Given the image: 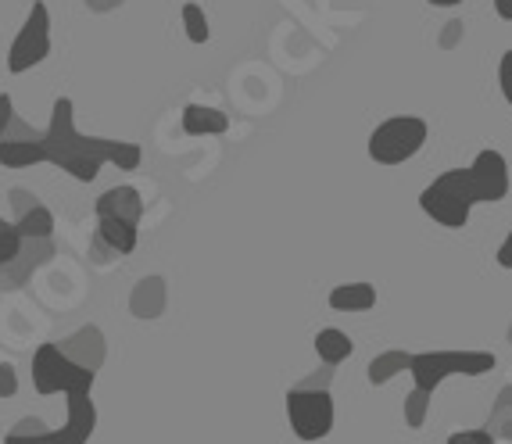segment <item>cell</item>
Wrapping results in <instances>:
<instances>
[{"label": "cell", "instance_id": "44dd1931", "mask_svg": "<svg viewBox=\"0 0 512 444\" xmlns=\"http://www.w3.org/2000/svg\"><path fill=\"white\" fill-rule=\"evenodd\" d=\"M183 26H187V40L190 43H208V36H212L205 8H201V4H194V0H187V4H183Z\"/></svg>", "mask_w": 512, "mask_h": 444}, {"label": "cell", "instance_id": "83f0119b", "mask_svg": "<svg viewBox=\"0 0 512 444\" xmlns=\"http://www.w3.org/2000/svg\"><path fill=\"white\" fill-rule=\"evenodd\" d=\"M4 137H8V140H40L43 133H40V129H33V126H29V122H22V119H18V115H15V119H11V126H8V133H4Z\"/></svg>", "mask_w": 512, "mask_h": 444}, {"label": "cell", "instance_id": "9a60e30c", "mask_svg": "<svg viewBox=\"0 0 512 444\" xmlns=\"http://www.w3.org/2000/svg\"><path fill=\"white\" fill-rule=\"evenodd\" d=\"M47 162V147L40 140H0V165L4 169H33Z\"/></svg>", "mask_w": 512, "mask_h": 444}, {"label": "cell", "instance_id": "5b68a950", "mask_svg": "<svg viewBox=\"0 0 512 444\" xmlns=\"http://www.w3.org/2000/svg\"><path fill=\"white\" fill-rule=\"evenodd\" d=\"M430 137V126L419 115H394L380 122L369 137V158L376 165H402L423 151Z\"/></svg>", "mask_w": 512, "mask_h": 444}, {"label": "cell", "instance_id": "d6986e66", "mask_svg": "<svg viewBox=\"0 0 512 444\" xmlns=\"http://www.w3.org/2000/svg\"><path fill=\"white\" fill-rule=\"evenodd\" d=\"M15 230L22 233V240H47L54 233V215H51V208L33 205L29 212H22L15 219Z\"/></svg>", "mask_w": 512, "mask_h": 444}, {"label": "cell", "instance_id": "7c38bea8", "mask_svg": "<svg viewBox=\"0 0 512 444\" xmlns=\"http://www.w3.org/2000/svg\"><path fill=\"white\" fill-rule=\"evenodd\" d=\"M94 244L104 255H133L137 251V226L122 219H97Z\"/></svg>", "mask_w": 512, "mask_h": 444}, {"label": "cell", "instance_id": "d590c367", "mask_svg": "<svg viewBox=\"0 0 512 444\" xmlns=\"http://www.w3.org/2000/svg\"><path fill=\"white\" fill-rule=\"evenodd\" d=\"M4 226H8V219H4V215H0V230H4Z\"/></svg>", "mask_w": 512, "mask_h": 444}, {"label": "cell", "instance_id": "4fadbf2b", "mask_svg": "<svg viewBox=\"0 0 512 444\" xmlns=\"http://www.w3.org/2000/svg\"><path fill=\"white\" fill-rule=\"evenodd\" d=\"M180 122L187 137H219L230 129V115H222L219 108H208V104H187Z\"/></svg>", "mask_w": 512, "mask_h": 444}, {"label": "cell", "instance_id": "7402d4cb", "mask_svg": "<svg viewBox=\"0 0 512 444\" xmlns=\"http://www.w3.org/2000/svg\"><path fill=\"white\" fill-rule=\"evenodd\" d=\"M430 398H434V394L423 391V387H412V394H409V398H405V423H409L412 430H419V427H423V423H427Z\"/></svg>", "mask_w": 512, "mask_h": 444}, {"label": "cell", "instance_id": "277c9868", "mask_svg": "<svg viewBox=\"0 0 512 444\" xmlns=\"http://www.w3.org/2000/svg\"><path fill=\"white\" fill-rule=\"evenodd\" d=\"M97 373L72 362L61 344H40L33 355V387L36 394H90Z\"/></svg>", "mask_w": 512, "mask_h": 444}, {"label": "cell", "instance_id": "1f68e13d", "mask_svg": "<svg viewBox=\"0 0 512 444\" xmlns=\"http://www.w3.org/2000/svg\"><path fill=\"white\" fill-rule=\"evenodd\" d=\"M495 262L502 265V269H512V230H509V237L502 240V248H498Z\"/></svg>", "mask_w": 512, "mask_h": 444}, {"label": "cell", "instance_id": "6da1fadb", "mask_svg": "<svg viewBox=\"0 0 512 444\" xmlns=\"http://www.w3.org/2000/svg\"><path fill=\"white\" fill-rule=\"evenodd\" d=\"M43 147H47V165H58L79 183H94L104 165H111L119 140L83 137L76 129V104L69 97H58L51 108V126L43 129Z\"/></svg>", "mask_w": 512, "mask_h": 444}, {"label": "cell", "instance_id": "e575fe53", "mask_svg": "<svg viewBox=\"0 0 512 444\" xmlns=\"http://www.w3.org/2000/svg\"><path fill=\"white\" fill-rule=\"evenodd\" d=\"M430 8H455V4H462V0H427Z\"/></svg>", "mask_w": 512, "mask_h": 444}, {"label": "cell", "instance_id": "ffe728a7", "mask_svg": "<svg viewBox=\"0 0 512 444\" xmlns=\"http://www.w3.org/2000/svg\"><path fill=\"white\" fill-rule=\"evenodd\" d=\"M162 280H144L137 287V294H133V312H137L140 319H154L158 316V308H162Z\"/></svg>", "mask_w": 512, "mask_h": 444}, {"label": "cell", "instance_id": "484cf974", "mask_svg": "<svg viewBox=\"0 0 512 444\" xmlns=\"http://www.w3.org/2000/svg\"><path fill=\"white\" fill-rule=\"evenodd\" d=\"M448 444H495V434L491 430H455Z\"/></svg>", "mask_w": 512, "mask_h": 444}, {"label": "cell", "instance_id": "836d02e7", "mask_svg": "<svg viewBox=\"0 0 512 444\" xmlns=\"http://www.w3.org/2000/svg\"><path fill=\"white\" fill-rule=\"evenodd\" d=\"M495 11H498V18L512 22V0H495Z\"/></svg>", "mask_w": 512, "mask_h": 444}, {"label": "cell", "instance_id": "7a4b0ae2", "mask_svg": "<svg viewBox=\"0 0 512 444\" xmlns=\"http://www.w3.org/2000/svg\"><path fill=\"white\" fill-rule=\"evenodd\" d=\"M480 205L477 183H473L470 169H448L419 194V208L434 222L448 226V230H462L470 222V212Z\"/></svg>", "mask_w": 512, "mask_h": 444}, {"label": "cell", "instance_id": "cb8c5ba5", "mask_svg": "<svg viewBox=\"0 0 512 444\" xmlns=\"http://www.w3.org/2000/svg\"><path fill=\"white\" fill-rule=\"evenodd\" d=\"M140 158H144V154H140L137 144H126V140H119V147H115V158H111V165H115V169H122V172H133L140 165Z\"/></svg>", "mask_w": 512, "mask_h": 444}, {"label": "cell", "instance_id": "f1b7e54d", "mask_svg": "<svg viewBox=\"0 0 512 444\" xmlns=\"http://www.w3.org/2000/svg\"><path fill=\"white\" fill-rule=\"evenodd\" d=\"M18 391V376L11 362H0V398H11Z\"/></svg>", "mask_w": 512, "mask_h": 444}, {"label": "cell", "instance_id": "5bb4252c", "mask_svg": "<svg viewBox=\"0 0 512 444\" xmlns=\"http://www.w3.org/2000/svg\"><path fill=\"white\" fill-rule=\"evenodd\" d=\"M61 351H65L72 362H79V366L97 373V366L104 362V337L97 326H86V330H79L76 337H69V341L61 344Z\"/></svg>", "mask_w": 512, "mask_h": 444}, {"label": "cell", "instance_id": "e0dca14e", "mask_svg": "<svg viewBox=\"0 0 512 444\" xmlns=\"http://www.w3.org/2000/svg\"><path fill=\"white\" fill-rule=\"evenodd\" d=\"M351 351H355V341L337 326H326L316 333V355L323 366H341L344 359H351Z\"/></svg>", "mask_w": 512, "mask_h": 444}, {"label": "cell", "instance_id": "4dcf8cb0", "mask_svg": "<svg viewBox=\"0 0 512 444\" xmlns=\"http://www.w3.org/2000/svg\"><path fill=\"white\" fill-rule=\"evenodd\" d=\"M11 201H15V212L18 215L29 212L33 205H40V201H36V194H29V190H11Z\"/></svg>", "mask_w": 512, "mask_h": 444}, {"label": "cell", "instance_id": "9c48e42d", "mask_svg": "<svg viewBox=\"0 0 512 444\" xmlns=\"http://www.w3.org/2000/svg\"><path fill=\"white\" fill-rule=\"evenodd\" d=\"M473 183H477L480 205H498L505 194H509V162H505L498 151H480L470 165Z\"/></svg>", "mask_w": 512, "mask_h": 444}, {"label": "cell", "instance_id": "2e32d148", "mask_svg": "<svg viewBox=\"0 0 512 444\" xmlns=\"http://www.w3.org/2000/svg\"><path fill=\"white\" fill-rule=\"evenodd\" d=\"M376 305V287L373 283H341L330 291L333 312H369Z\"/></svg>", "mask_w": 512, "mask_h": 444}, {"label": "cell", "instance_id": "ac0fdd59", "mask_svg": "<svg viewBox=\"0 0 512 444\" xmlns=\"http://www.w3.org/2000/svg\"><path fill=\"white\" fill-rule=\"evenodd\" d=\"M409 362H412L409 351H384V355H376V359L369 362V384L373 387L391 384L398 373H409Z\"/></svg>", "mask_w": 512, "mask_h": 444}, {"label": "cell", "instance_id": "8fae6325", "mask_svg": "<svg viewBox=\"0 0 512 444\" xmlns=\"http://www.w3.org/2000/svg\"><path fill=\"white\" fill-rule=\"evenodd\" d=\"M94 212H97V219H122V222L140 226V219H144V197H140L137 187H126V183H122V187H111L97 197Z\"/></svg>", "mask_w": 512, "mask_h": 444}, {"label": "cell", "instance_id": "52a82bcc", "mask_svg": "<svg viewBox=\"0 0 512 444\" xmlns=\"http://www.w3.org/2000/svg\"><path fill=\"white\" fill-rule=\"evenodd\" d=\"M51 54V11L43 0H33V8H29L26 22L18 29L15 43H11L8 51V72L11 76H22V72L36 69L43 65Z\"/></svg>", "mask_w": 512, "mask_h": 444}, {"label": "cell", "instance_id": "d4e9b609", "mask_svg": "<svg viewBox=\"0 0 512 444\" xmlns=\"http://www.w3.org/2000/svg\"><path fill=\"white\" fill-rule=\"evenodd\" d=\"M18 251H22V233L15 230V222H8V226L0 230V265L11 262Z\"/></svg>", "mask_w": 512, "mask_h": 444}, {"label": "cell", "instance_id": "ba28073f", "mask_svg": "<svg viewBox=\"0 0 512 444\" xmlns=\"http://www.w3.org/2000/svg\"><path fill=\"white\" fill-rule=\"evenodd\" d=\"M287 419L298 441H323L333 430V398L330 391H308L291 387L287 391Z\"/></svg>", "mask_w": 512, "mask_h": 444}, {"label": "cell", "instance_id": "4316f807", "mask_svg": "<svg viewBox=\"0 0 512 444\" xmlns=\"http://www.w3.org/2000/svg\"><path fill=\"white\" fill-rule=\"evenodd\" d=\"M498 86H502L505 104L512 108V51L502 54V65H498Z\"/></svg>", "mask_w": 512, "mask_h": 444}, {"label": "cell", "instance_id": "f546056e", "mask_svg": "<svg viewBox=\"0 0 512 444\" xmlns=\"http://www.w3.org/2000/svg\"><path fill=\"white\" fill-rule=\"evenodd\" d=\"M11 119H15V101H11V94H0V140L8 133Z\"/></svg>", "mask_w": 512, "mask_h": 444}, {"label": "cell", "instance_id": "d6a6232c", "mask_svg": "<svg viewBox=\"0 0 512 444\" xmlns=\"http://www.w3.org/2000/svg\"><path fill=\"white\" fill-rule=\"evenodd\" d=\"M90 4V11H111V8H119L122 0H86Z\"/></svg>", "mask_w": 512, "mask_h": 444}, {"label": "cell", "instance_id": "3957f363", "mask_svg": "<svg viewBox=\"0 0 512 444\" xmlns=\"http://www.w3.org/2000/svg\"><path fill=\"white\" fill-rule=\"evenodd\" d=\"M498 366L491 351H419L409 362L412 384L434 394L448 376H484Z\"/></svg>", "mask_w": 512, "mask_h": 444}, {"label": "cell", "instance_id": "603a6c76", "mask_svg": "<svg viewBox=\"0 0 512 444\" xmlns=\"http://www.w3.org/2000/svg\"><path fill=\"white\" fill-rule=\"evenodd\" d=\"M491 434H502V437H509L512 441V387H505L502 391V398H498V412H495V423H491Z\"/></svg>", "mask_w": 512, "mask_h": 444}, {"label": "cell", "instance_id": "8992f818", "mask_svg": "<svg viewBox=\"0 0 512 444\" xmlns=\"http://www.w3.org/2000/svg\"><path fill=\"white\" fill-rule=\"evenodd\" d=\"M69 419L61 430H11L4 444H86L97 427V405L90 394H65Z\"/></svg>", "mask_w": 512, "mask_h": 444}, {"label": "cell", "instance_id": "30bf717a", "mask_svg": "<svg viewBox=\"0 0 512 444\" xmlns=\"http://www.w3.org/2000/svg\"><path fill=\"white\" fill-rule=\"evenodd\" d=\"M51 255H54L51 237L47 240H22V251H18L11 262L0 265V291H18V287H26V280L33 276V269H40Z\"/></svg>", "mask_w": 512, "mask_h": 444}]
</instances>
